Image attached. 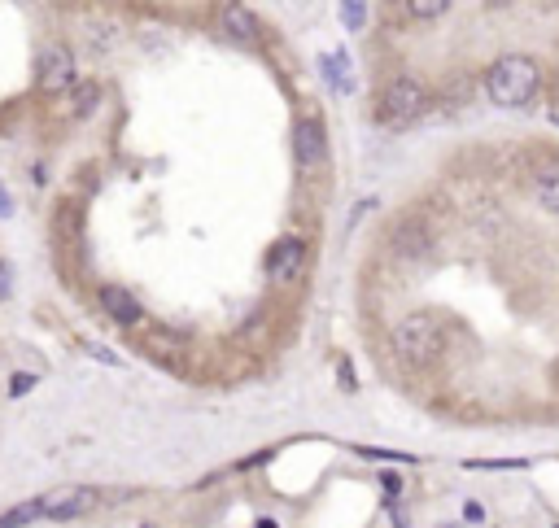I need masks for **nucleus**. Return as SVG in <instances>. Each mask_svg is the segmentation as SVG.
<instances>
[{
  "label": "nucleus",
  "instance_id": "a211bd4d",
  "mask_svg": "<svg viewBox=\"0 0 559 528\" xmlns=\"http://www.w3.org/2000/svg\"><path fill=\"white\" fill-rule=\"evenodd\" d=\"M35 389V376H14V380H9V393H14V398H18V393H31Z\"/></svg>",
  "mask_w": 559,
  "mask_h": 528
},
{
  "label": "nucleus",
  "instance_id": "f8f14e48",
  "mask_svg": "<svg viewBox=\"0 0 559 528\" xmlns=\"http://www.w3.org/2000/svg\"><path fill=\"white\" fill-rule=\"evenodd\" d=\"M402 9H407V18H415V22H433V18H442L450 5L446 0H407Z\"/></svg>",
  "mask_w": 559,
  "mask_h": 528
},
{
  "label": "nucleus",
  "instance_id": "4468645a",
  "mask_svg": "<svg viewBox=\"0 0 559 528\" xmlns=\"http://www.w3.org/2000/svg\"><path fill=\"white\" fill-rule=\"evenodd\" d=\"M363 22H367V5H363V0H346V5H341V27L359 31Z\"/></svg>",
  "mask_w": 559,
  "mask_h": 528
},
{
  "label": "nucleus",
  "instance_id": "39448f33",
  "mask_svg": "<svg viewBox=\"0 0 559 528\" xmlns=\"http://www.w3.org/2000/svg\"><path fill=\"white\" fill-rule=\"evenodd\" d=\"M293 158H297V171H319L328 162V136H324V123L319 118H302L293 131Z\"/></svg>",
  "mask_w": 559,
  "mask_h": 528
},
{
  "label": "nucleus",
  "instance_id": "2eb2a0df",
  "mask_svg": "<svg viewBox=\"0 0 559 528\" xmlns=\"http://www.w3.org/2000/svg\"><path fill=\"white\" fill-rule=\"evenodd\" d=\"M363 459H385V463H415V454H402V450H380V446H359Z\"/></svg>",
  "mask_w": 559,
  "mask_h": 528
},
{
  "label": "nucleus",
  "instance_id": "6ab92c4d",
  "mask_svg": "<svg viewBox=\"0 0 559 528\" xmlns=\"http://www.w3.org/2000/svg\"><path fill=\"white\" fill-rule=\"evenodd\" d=\"M88 354H92V358H101V363H110V367H118V354H114V350H105V345H88Z\"/></svg>",
  "mask_w": 559,
  "mask_h": 528
},
{
  "label": "nucleus",
  "instance_id": "9b49d317",
  "mask_svg": "<svg viewBox=\"0 0 559 528\" xmlns=\"http://www.w3.org/2000/svg\"><path fill=\"white\" fill-rule=\"evenodd\" d=\"M35 520H44V507H40V498H27V502H18L14 511L0 515V528H27Z\"/></svg>",
  "mask_w": 559,
  "mask_h": 528
},
{
  "label": "nucleus",
  "instance_id": "dca6fc26",
  "mask_svg": "<svg viewBox=\"0 0 559 528\" xmlns=\"http://www.w3.org/2000/svg\"><path fill=\"white\" fill-rule=\"evenodd\" d=\"M97 83H83L79 88V96H75V118H83V114H92V105H97Z\"/></svg>",
  "mask_w": 559,
  "mask_h": 528
},
{
  "label": "nucleus",
  "instance_id": "f03ea898",
  "mask_svg": "<svg viewBox=\"0 0 559 528\" xmlns=\"http://www.w3.org/2000/svg\"><path fill=\"white\" fill-rule=\"evenodd\" d=\"M394 350H398V358H402L407 367H433L437 358H442V350H446L442 323L428 315V310H415V315L398 319V328H394Z\"/></svg>",
  "mask_w": 559,
  "mask_h": 528
},
{
  "label": "nucleus",
  "instance_id": "423d86ee",
  "mask_svg": "<svg viewBox=\"0 0 559 528\" xmlns=\"http://www.w3.org/2000/svg\"><path fill=\"white\" fill-rule=\"evenodd\" d=\"M306 267V240L302 236H280L271 245V258H267V275L271 284H293Z\"/></svg>",
  "mask_w": 559,
  "mask_h": 528
},
{
  "label": "nucleus",
  "instance_id": "412c9836",
  "mask_svg": "<svg viewBox=\"0 0 559 528\" xmlns=\"http://www.w3.org/2000/svg\"><path fill=\"white\" fill-rule=\"evenodd\" d=\"M9 214H14V197H9L5 184H0V219H9Z\"/></svg>",
  "mask_w": 559,
  "mask_h": 528
},
{
  "label": "nucleus",
  "instance_id": "ddd939ff",
  "mask_svg": "<svg viewBox=\"0 0 559 528\" xmlns=\"http://www.w3.org/2000/svg\"><path fill=\"white\" fill-rule=\"evenodd\" d=\"M324 75L337 83L341 92H350V70H346V53H341V48H332V53L324 57Z\"/></svg>",
  "mask_w": 559,
  "mask_h": 528
},
{
  "label": "nucleus",
  "instance_id": "b1692460",
  "mask_svg": "<svg viewBox=\"0 0 559 528\" xmlns=\"http://www.w3.org/2000/svg\"><path fill=\"white\" fill-rule=\"evenodd\" d=\"M555 528H559V524H555Z\"/></svg>",
  "mask_w": 559,
  "mask_h": 528
},
{
  "label": "nucleus",
  "instance_id": "aec40b11",
  "mask_svg": "<svg viewBox=\"0 0 559 528\" xmlns=\"http://www.w3.org/2000/svg\"><path fill=\"white\" fill-rule=\"evenodd\" d=\"M380 485H385V494H398V489H402V480H398L394 472H380Z\"/></svg>",
  "mask_w": 559,
  "mask_h": 528
},
{
  "label": "nucleus",
  "instance_id": "f3484780",
  "mask_svg": "<svg viewBox=\"0 0 559 528\" xmlns=\"http://www.w3.org/2000/svg\"><path fill=\"white\" fill-rule=\"evenodd\" d=\"M9 293H14V275H9V262L0 258V302H5Z\"/></svg>",
  "mask_w": 559,
  "mask_h": 528
},
{
  "label": "nucleus",
  "instance_id": "5701e85b",
  "mask_svg": "<svg viewBox=\"0 0 559 528\" xmlns=\"http://www.w3.org/2000/svg\"><path fill=\"white\" fill-rule=\"evenodd\" d=\"M145 528H149V524H145Z\"/></svg>",
  "mask_w": 559,
  "mask_h": 528
},
{
  "label": "nucleus",
  "instance_id": "f257e3e1",
  "mask_svg": "<svg viewBox=\"0 0 559 528\" xmlns=\"http://www.w3.org/2000/svg\"><path fill=\"white\" fill-rule=\"evenodd\" d=\"M538 88H542V70L525 53L498 57V62L490 66V75H485V92H490V101L503 105V110H520V105H529L533 96H538Z\"/></svg>",
  "mask_w": 559,
  "mask_h": 528
},
{
  "label": "nucleus",
  "instance_id": "6e6552de",
  "mask_svg": "<svg viewBox=\"0 0 559 528\" xmlns=\"http://www.w3.org/2000/svg\"><path fill=\"white\" fill-rule=\"evenodd\" d=\"M219 27H223V35H232L236 44H258V18H254V9H245V5H223Z\"/></svg>",
  "mask_w": 559,
  "mask_h": 528
},
{
  "label": "nucleus",
  "instance_id": "20e7f679",
  "mask_svg": "<svg viewBox=\"0 0 559 528\" xmlns=\"http://www.w3.org/2000/svg\"><path fill=\"white\" fill-rule=\"evenodd\" d=\"M35 83H40V92H66L70 83H75V57H70V48L53 44L40 53V62H35Z\"/></svg>",
  "mask_w": 559,
  "mask_h": 528
},
{
  "label": "nucleus",
  "instance_id": "0eeeda50",
  "mask_svg": "<svg viewBox=\"0 0 559 528\" xmlns=\"http://www.w3.org/2000/svg\"><path fill=\"white\" fill-rule=\"evenodd\" d=\"M101 502L97 489H83V485H66V489H53V494H40V507L49 520H75V515L92 511Z\"/></svg>",
  "mask_w": 559,
  "mask_h": 528
},
{
  "label": "nucleus",
  "instance_id": "1a4fd4ad",
  "mask_svg": "<svg viewBox=\"0 0 559 528\" xmlns=\"http://www.w3.org/2000/svg\"><path fill=\"white\" fill-rule=\"evenodd\" d=\"M101 306H105V315H110L114 323H123V328H132V323L145 319V310H140V302L127 288H101Z\"/></svg>",
  "mask_w": 559,
  "mask_h": 528
},
{
  "label": "nucleus",
  "instance_id": "7ed1b4c3",
  "mask_svg": "<svg viewBox=\"0 0 559 528\" xmlns=\"http://www.w3.org/2000/svg\"><path fill=\"white\" fill-rule=\"evenodd\" d=\"M424 110H428V83L415 79V75H398V79L385 88V96H380L376 118H380V127L402 131V127L420 123Z\"/></svg>",
  "mask_w": 559,
  "mask_h": 528
},
{
  "label": "nucleus",
  "instance_id": "9d476101",
  "mask_svg": "<svg viewBox=\"0 0 559 528\" xmlns=\"http://www.w3.org/2000/svg\"><path fill=\"white\" fill-rule=\"evenodd\" d=\"M533 192H538V206L546 214H559V158H546L533 175Z\"/></svg>",
  "mask_w": 559,
  "mask_h": 528
},
{
  "label": "nucleus",
  "instance_id": "4be33fe9",
  "mask_svg": "<svg viewBox=\"0 0 559 528\" xmlns=\"http://www.w3.org/2000/svg\"><path fill=\"white\" fill-rule=\"evenodd\" d=\"M258 528H280L276 520H258Z\"/></svg>",
  "mask_w": 559,
  "mask_h": 528
}]
</instances>
